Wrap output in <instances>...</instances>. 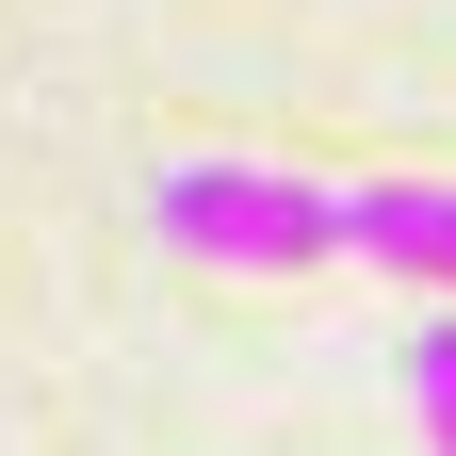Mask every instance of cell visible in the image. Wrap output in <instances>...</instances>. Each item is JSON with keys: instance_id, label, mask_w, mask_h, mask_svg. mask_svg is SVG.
I'll return each instance as SVG.
<instances>
[{"instance_id": "obj_1", "label": "cell", "mask_w": 456, "mask_h": 456, "mask_svg": "<svg viewBox=\"0 0 456 456\" xmlns=\"http://www.w3.org/2000/svg\"><path fill=\"white\" fill-rule=\"evenodd\" d=\"M163 245L180 261H228V277H310L342 261V196L326 180H277V163H163Z\"/></svg>"}, {"instance_id": "obj_2", "label": "cell", "mask_w": 456, "mask_h": 456, "mask_svg": "<svg viewBox=\"0 0 456 456\" xmlns=\"http://www.w3.org/2000/svg\"><path fill=\"white\" fill-rule=\"evenodd\" d=\"M342 261L408 277V294H456V180H359L342 196Z\"/></svg>"}, {"instance_id": "obj_3", "label": "cell", "mask_w": 456, "mask_h": 456, "mask_svg": "<svg viewBox=\"0 0 456 456\" xmlns=\"http://www.w3.org/2000/svg\"><path fill=\"white\" fill-rule=\"evenodd\" d=\"M391 391H408L424 456H456V310H424V326H408V359H391Z\"/></svg>"}]
</instances>
